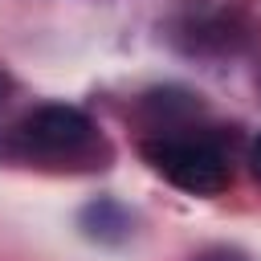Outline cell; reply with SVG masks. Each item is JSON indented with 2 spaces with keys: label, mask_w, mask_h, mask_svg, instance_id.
Instances as JSON below:
<instances>
[{
  "label": "cell",
  "mask_w": 261,
  "mask_h": 261,
  "mask_svg": "<svg viewBox=\"0 0 261 261\" xmlns=\"http://www.w3.org/2000/svg\"><path fill=\"white\" fill-rule=\"evenodd\" d=\"M12 143L24 159L53 163V167H94V159L106 155L98 126L77 106H65V102H45L29 110L16 122Z\"/></svg>",
  "instance_id": "cell-2"
},
{
  "label": "cell",
  "mask_w": 261,
  "mask_h": 261,
  "mask_svg": "<svg viewBox=\"0 0 261 261\" xmlns=\"http://www.w3.org/2000/svg\"><path fill=\"white\" fill-rule=\"evenodd\" d=\"M192 261H249V253H241V249H232V245H212V249L196 253Z\"/></svg>",
  "instance_id": "cell-3"
},
{
  "label": "cell",
  "mask_w": 261,
  "mask_h": 261,
  "mask_svg": "<svg viewBox=\"0 0 261 261\" xmlns=\"http://www.w3.org/2000/svg\"><path fill=\"white\" fill-rule=\"evenodd\" d=\"M143 159L151 163L155 175L175 184L188 196H220L232 184V163L228 147L212 130H184L167 126L151 139H143Z\"/></svg>",
  "instance_id": "cell-1"
},
{
  "label": "cell",
  "mask_w": 261,
  "mask_h": 261,
  "mask_svg": "<svg viewBox=\"0 0 261 261\" xmlns=\"http://www.w3.org/2000/svg\"><path fill=\"white\" fill-rule=\"evenodd\" d=\"M0 98H4V77H0Z\"/></svg>",
  "instance_id": "cell-5"
},
{
  "label": "cell",
  "mask_w": 261,
  "mask_h": 261,
  "mask_svg": "<svg viewBox=\"0 0 261 261\" xmlns=\"http://www.w3.org/2000/svg\"><path fill=\"white\" fill-rule=\"evenodd\" d=\"M249 171H253V179L261 184V135L249 143Z\"/></svg>",
  "instance_id": "cell-4"
}]
</instances>
